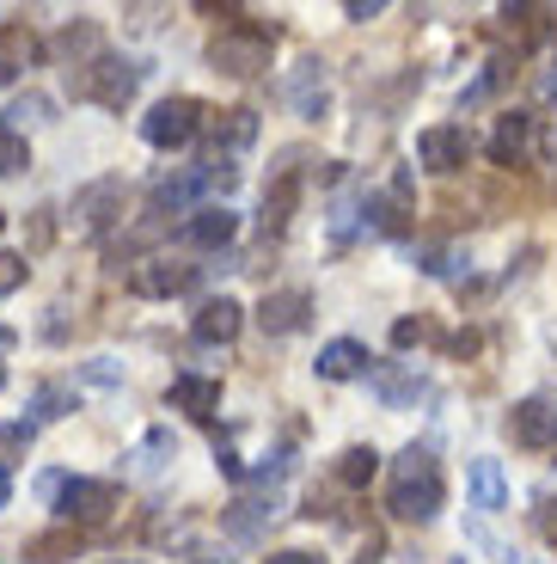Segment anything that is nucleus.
Instances as JSON below:
<instances>
[{
	"mask_svg": "<svg viewBox=\"0 0 557 564\" xmlns=\"http://www.w3.org/2000/svg\"><path fill=\"white\" fill-rule=\"evenodd\" d=\"M447 503V479H441V460L429 448H411L392 460V485H386V509L398 522H435Z\"/></svg>",
	"mask_w": 557,
	"mask_h": 564,
	"instance_id": "f257e3e1",
	"label": "nucleus"
},
{
	"mask_svg": "<svg viewBox=\"0 0 557 564\" xmlns=\"http://www.w3.org/2000/svg\"><path fill=\"white\" fill-rule=\"evenodd\" d=\"M270 43H276V31H264V25H227L209 43V62L221 74H233V80H251V74L270 68Z\"/></svg>",
	"mask_w": 557,
	"mask_h": 564,
	"instance_id": "f03ea898",
	"label": "nucleus"
},
{
	"mask_svg": "<svg viewBox=\"0 0 557 564\" xmlns=\"http://www.w3.org/2000/svg\"><path fill=\"white\" fill-rule=\"evenodd\" d=\"M43 491H50V503L62 509V522H105V516L123 503L111 479H62V473H50Z\"/></svg>",
	"mask_w": 557,
	"mask_h": 564,
	"instance_id": "7ed1b4c3",
	"label": "nucleus"
},
{
	"mask_svg": "<svg viewBox=\"0 0 557 564\" xmlns=\"http://www.w3.org/2000/svg\"><path fill=\"white\" fill-rule=\"evenodd\" d=\"M135 80H141L135 62L92 56V62H80V80H74V93H80V99H92V105H105V111H123V105L135 99Z\"/></svg>",
	"mask_w": 557,
	"mask_h": 564,
	"instance_id": "20e7f679",
	"label": "nucleus"
},
{
	"mask_svg": "<svg viewBox=\"0 0 557 564\" xmlns=\"http://www.w3.org/2000/svg\"><path fill=\"white\" fill-rule=\"evenodd\" d=\"M196 129H203V105L196 99H160L154 111L141 117V141H148V148H190L196 141Z\"/></svg>",
	"mask_w": 557,
	"mask_h": 564,
	"instance_id": "39448f33",
	"label": "nucleus"
},
{
	"mask_svg": "<svg viewBox=\"0 0 557 564\" xmlns=\"http://www.w3.org/2000/svg\"><path fill=\"white\" fill-rule=\"evenodd\" d=\"M215 184H233V166H221V160H203V166H184L178 178H160L154 184V209H172V215H184L203 191H215Z\"/></svg>",
	"mask_w": 557,
	"mask_h": 564,
	"instance_id": "423d86ee",
	"label": "nucleus"
},
{
	"mask_svg": "<svg viewBox=\"0 0 557 564\" xmlns=\"http://www.w3.org/2000/svg\"><path fill=\"white\" fill-rule=\"evenodd\" d=\"M129 289H135L141 301H172V295H184V289H196V264H178V258H141V264L129 270Z\"/></svg>",
	"mask_w": 557,
	"mask_h": 564,
	"instance_id": "0eeeda50",
	"label": "nucleus"
},
{
	"mask_svg": "<svg viewBox=\"0 0 557 564\" xmlns=\"http://www.w3.org/2000/svg\"><path fill=\"white\" fill-rule=\"evenodd\" d=\"M417 160L429 172H460L466 160H472V135H466L460 123H435L417 135Z\"/></svg>",
	"mask_w": 557,
	"mask_h": 564,
	"instance_id": "6e6552de",
	"label": "nucleus"
},
{
	"mask_svg": "<svg viewBox=\"0 0 557 564\" xmlns=\"http://www.w3.org/2000/svg\"><path fill=\"white\" fill-rule=\"evenodd\" d=\"M117 215H123V178H98L74 197V227L80 234H105Z\"/></svg>",
	"mask_w": 557,
	"mask_h": 564,
	"instance_id": "1a4fd4ad",
	"label": "nucleus"
},
{
	"mask_svg": "<svg viewBox=\"0 0 557 564\" xmlns=\"http://www.w3.org/2000/svg\"><path fill=\"white\" fill-rule=\"evenodd\" d=\"M313 313V295L307 289H276V295H264V307H258V325H264L270 338H288V332H301Z\"/></svg>",
	"mask_w": 557,
	"mask_h": 564,
	"instance_id": "9d476101",
	"label": "nucleus"
},
{
	"mask_svg": "<svg viewBox=\"0 0 557 564\" xmlns=\"http://www.w3.org/2000/svg\"><path fill=\"white\" fill-rule=\"evenodd\" d=\"M239 234V215L221 209V203H203V209H190V221H184V240L203 246V252H215V246H227Z\"/></svg>",
	"mask_w": 557,
	"mask_h": 564,
	"instance_id": "9b49d317",
	"label": "nucleus"
},
{
	"mask_svg": "<svg viewBox=\"0 0 557 564\" xmlns=\"http://www.w3.org/2000/svg\"><path fill=\"white\" fill-rule=\"evenodd\" d=\"M239 325H245V307L239 301H203V313H196V344H233L239 338Z\"/></svg>",
	"mask_w": 557,
	"mask_h": 564,
	"instance_id": "f8f14e48",
	"label": "nucleus"
},
{
	"mask_svg": "<svg viewBox=\"0 0 557 564\" xmlns=\"http://www.w3.org/2000/svg\"><path fill=\"white\" fill-rule=\"evenodd\" d=\"M368 344H356V338H331L319 350V381H356V375H368Z\"/></svg>",
	"mask_w": 557,
	"mask_h": 564,
	"instance_id": "ddd939ff",
	"label": "nucleus"
},
{
	"mask_svg": "<svg viewBox=\"0 0 557 564\" xmlns=\"http://www.w3.org/2000/svg\"><path fill=\"white\" fill-rule=\"evenodd\" d=\"M509 430H515V442H527V448H545V442H557V405L527 399V405H515Z\"/></svg>",
	"mask_w": 557,
	"mask_h": 564,
	"instance_id": "4468645a",
	"label": "nucleus"
},
{
	"mask_svg": "<svg viewBox=\"0 0 557 564\" xmlns=\"http://www.w3.org/2000/svg\"><path fill=\"white\" fill-rule=\"evenodd\" d=\"M172 405L190 411V417H215V411H221V381H203V375H178V381H172Z\"/></svg>",
	"mask_w": 557,
	"mask_h": 564,
	"instance_id": "2eb2a0df",
	"label": "nucleus"
},
{
	"mask_svg": "<svg viewBox=\"0 0 557 564\" xmlns=\"http://www.w3.org/2000/svg\"><path fill=\"white\" fill-rule=\"evenodd\" d=\"M466 485H472V503L478 509H490V516L509 509V479H502L496 460H472V466H466Z\"/></svg>",
	"mask_w": 557,
	"mask_h": 564,
	"instance_id": "dca6fc26",
	"label": "nucleus"
},
{
	"mask_svg": "<svg viewBox=\"0 0 557 564\" xmlns=\"http://www.w3.org/2000/svg\"><path fill=\"white\" fill-rule=\"evenodd\" d=\"M527 148H533V117H502L496 123V141H490V154H496V166H521L527 160Z\"/></svg>",
	"mask_w": 557,
	"mask_h": 564,
	"instance_id": "f3484780",
	"label": "nucleus"
},
{
	"mask_svg": "<svg viewBox=\"0 0 557 564\" xmlns=\"http://www.w3.org/2000/svg\"><path fill=\"white\" fill-rule=\"evenodd\" d=\"M276 503H282L276 491H270V497H239V503L227 509V534H233V540H251L258 528L270 522V516H276Z\"/></svg>",
	"mask_w": 557,
	"mask_h": 564,
	"instance_id": "a211bd4d",
	"label": "nucleus"
},
{
	"mask_svg": "<svg viewBox=\"0 0 557 564\" xmlns=\"http://www.w3.org/2000/svg\"><path fill=\"white\" fill-rule=\"evenodd\" d=\"M80 552V534H37L25 546V564H62V558H74Z\"/></svg>",
	"mask_w": 557,
	"mask_h": 564,
	"instance_id": "6ab92c4d",
	"label": "nucleus"
},
{
	"mask_svg": "<svg viewBox=\"0 0 557 564\" xmlns=\"http://www.w3.org/2000/svg\"><path fill=\"white\" fill-rule=\"evenodd\" d=\"M374 466H380L374 448H343L337 454V485H368L374 479Z\"/></svg>",
	"mask_w": 557,
	"mask_h": 564,
	"instance_id": "aec40b11",
	"label": "nucleus"
},
{
	"mask_svg": "<svg viewBox=\"0 0 557 564\" xmlns=\"http://www.w3.org/2000/svg\"><path fill=\"white\" fill-rule=\"evenodd\" d=\"M215 141H221V148H245V141H258V117H251V111H221Z\"/></svg>",
	"mask_w": 557,
	"mask_h": 564,
	"instance_id": "412c9836",
	"label": "nucleus"
},
{
	"mask_svg": "<svg viewBox=\"0 0 557 564\" xmlns=\"http://www.w3.org/2000/svg\"><path fill=\"white\" fill-rule=\"evenodd\" d=\"M19 166H31V148H25V135H19V129L0 123V178H13Z\"/></svg>",
	"mask_w": 557,
	"mask_h": 564,
	"instance_id": "4be33fe9",
	"label": "nucleus"
},
{
	"mask_svg": "<svg viewBox=\"0 0 557 564\" xmlns=\"http://www.w3.org/2000/svg\"><path fill=\"white\" fill-rule=\"evenodd\" d=\"M68 405H74V393H68V387H56V381H50V387H37V399H31V411H37V423H56Z\"/></svg>",
	"mask_w": 557,
	"mask_h": 564,
	"instance_id": "5701e85b",
	"label": "nucleus"
},
{
	"mask_svg": "<svg viewBox=\"0 0 557 564\" xmlns=\"http://www.w3.org/2000/svg\"><path fill=\"white\" fill-rule=\"evenodd\" d=\"M25 276H31L25 258H19V252H0V295H13V289H19Z\"/></svg>",
	"mask_w": 557,
	"mask_h": 564,
	"instance_id": "b1692460",
	"label": "nucleus"
},
{
	"mask_svg": "<svg viewBox=\"0 0 557 564\" xmlns=\"http://www.w3.org/2000/svg\"><path fill=\"white\" fill-rule=\"evenodd\" d=\"M392 344H398V350H411V344H429V325H423V319H398V325H392Z\"/></svg>",
	"mask_w": 557,
	"mask_h": 564,
	"instance_id": "393cba45",
	"label": "nucleus"
},
{
	"mask_svg": "<svg viewBox=\"0 0 557 564\" xmlns=\"http://www.w3.org/2000/svg\"><path fill=\"white\" fill-rule=\"evenodd\" d=\"M380 13H386L380 0H349V19H380Z\"/></svg>",
	"mask_w": 557,
	"mask_h": 564,
	"instance_id": "a878e982",
	"label": "nucleus"
},
{
	"mask_svg": "<svg viewBox=\"0 0 557 564\" xmlns=\"http://www.w3.org/2000/svg\"><path fill=\"white\" fill-rule=\"evenodd\" d=\"M264 564H319V558H313V552H270Z\"/></svg>",
	"mask_w": 557,
	"mask_h": 564,
	"instance_id": "bb28decb",
	"label": "nucleus"
},
{
	"mask_svg": "<svg viewBox=\"0 0 557 564\" xmlns=\"http://www.w3.org/2000/svg\"><path fill=\"white\" fill-rule=\"evenodd\" d=\"M7 497H13V479H7V466H0V509H7Z\"/></svg>",
	"mask_w": 557,
	"mask_h": 564,
	"instance_id": "cd10ccee",
	"label": "nucleus"
},
{
	"mask_svg": "<svg viewBox=\"0 0 557 564\" xmlns=\"http://www.w3.org/2000/svg\"><path fill=\"white\" fill-rule=\"evenodd\" d=\"M545 99H557V74H545Z\"/></svg>",
	"mask_w": 557,
	"mask_h": 564,
	"instance_id": "c85d7f7f",
	"label": "nucleus"
},
{
	"mask_svg": "<svg viewBox=\"0 0 557 564\" xmlns=\"http://www.w3.org/2000/svg\"><path fill=\"white\" fill-rule=\"evenodd\" d=\"M7 344H13V338H7V332H0V350H7Z\"/></svg>",
	"mask_w": 557,
	"mask_h": 564,
	"instance_id": "c756f323",
	"label": "nucleus"
},
{
	"mask_svg": "<svg viewBox=\"0 0 557 564\" xmlns=\"http://www.w3.org/2000/svg\"><path fill=\"white\" fill-rule=\"evenodd\" d=\"M0 227H7V215H0Z\"/></svg>",
	"mask_w": 557,
	"mask_h": 564,
	"instance_id": "7c9ffc66",
	"label": "nucleus"
},
{
	"mask_svg": "<svg viewBox=\"0 0 557 564\" xmlns=\"http://www.w3.org/2000/svg\"><path fill=\"white\" fill-rule=\"evenodd\" d=\"M362 564H374V558H362Z\"/></svg>",
	"mask_w": 557,
	"mask_h": 564,
	"instance_id": "2f4dec72",
	"label": "nucleus"
}]
</instances>
